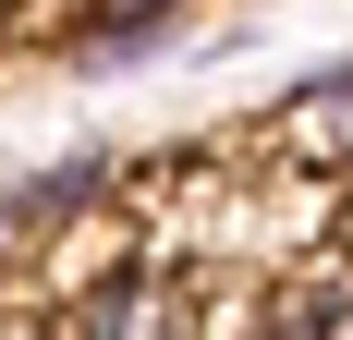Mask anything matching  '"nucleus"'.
Returning <instances> with one entry per match:
<instances>
[{
	"label": "nucleus",
	"mask_w": 353,
	"mask_h": 340,
	"mask_svg": "<svg viewBox=\"0 0 353 340\" xmlns=\"http://www.w3.org/2000/svg\"><path fill=\"white\" fill-rule=\"evenodd\" d=\"M73 340H183V268L171 255H122L110 279L73 292Z\"/></svg>",
	"instance_id": "nucleus-1"
},
{
	"label": "nucleus",
	"mask_w": 353,
	"mask_h": 340,
	"mask_svg": "<svg viewBox=\"0 0 353 340\" xmlns=\"http://www.w3.org/2000/svg\"><path fill=\"white\" fill-rule=\"evenodd\" d=\"M268 158L281 170H353V61H329L317 85H292L268 109Z\"/></svg>",
	"instance_id": "nucleus-2"
},
{
	"label": "nucleus",
	"mask_w": 353,
	"mask_h": 340,
	"mask_svg": "<svg viewBox=\"0 0 353 340\" xmlns=\"http://www.w3.org/2000/svg\"><path fill=\"white\" fill-rule=\"evenodd\" d=\"M183 0H73V25H171Z\"/></svg>",
	"instance_id": "nucleus-3"
},
{
	"label": "nucleus",
	"mask_w": 353,
	"mask_h": 340,
	"mask_svg": "<svg viewBox=\"0 0 353 340\" xmlns=\"http://www.w3.org/2000/svg\"><path fill=\"white\" fill-rule=\"evenodd\" d=\"M0 340H73L61 304H0Z\"/></svg>",
	"instance_id": "nucleus-4"
}]
</instances>
